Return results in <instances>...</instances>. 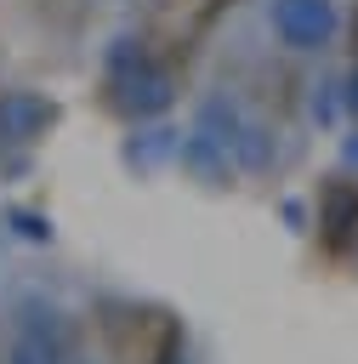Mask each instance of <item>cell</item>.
I'll list each match as a JSON object with an SVG mask.
<instances>
[{"label": "cell", "instance_id": "cell-8", "mask_svg": "<svg viewBox=\"0 0 358 364\" xmlns=\"http://www.w3.org/2000/svg\"><path fill=\"white\" fill-rule=\"evenodd\" d=\"M341 114H347V91H341V80H324L313 91V119L318 125H341Z\"/></svg>", "mask_w": 358, "mask_h": 364}, {"label": "cell", "instance_id": "cell-7", "mask_svg": "<svg viewBox=\"0 0 358 364\" xmlns=\"http://www.w3.org/2000/svg\"><path fill=\"white\" fill-rule=\"evenodd\" d=\"M176 142H182V131H170V125H148V131H136V142H131V165H165V159H176Z\"/></svg>", "mask_w": 358, "mask_h": 364}, {"label": "cell", "instance_id": "cell-2", "mask_svg": "<svg viewBox=\"0 0 358 364\" xmlns=\"http://www.w3.org/2000/svg\"><path fill=\"white\" fill-rule=\"evenodd\" d=\"M170 74L165 68H153V63H136V68H125L119 74V108L125 114H136V119H148V114H165L170 108Z\"/></svg>", "mask_w": 358, "mask_h": 364}, {"label": "cell", "instance_id": "cell-1", "mask_svg": "<svg viewBox=\"0 0 358 364\" xmlns=\"http://www.w3.org/2000/svg\"><path fill=\"white\" fill-rule=\"evenodd\" d=\"M267 23L290 51H318L341 34V6L335 0H273Z\"/></svg>", "mask_w": 358, "mask_h": 364}, {"label": "cell", "instance_id": "cell-9", "mask_svg": "<svg viewBox=\"0 0 358 364\" xmlns=\"http://www.w3.org/2000/svg\"><path fill=\"white\" fill-rule=\"evenodd\" d=\"M11 222H17V233H23V239H45V233H51V228H45L40 216H28V210H11Z\"/></svg>", "mask_w": 358, "mask_h": 364}, {"label": "cell", "instance_id": "cell-4", "mask_svg": "<svg viewBox=\"0 0 358 364\" xmlns=\"http://www.w3.org/2000/svg\"><path fill=\"white\" fill-rule=\"evenodd\" d=\"M45 125H51V102H45L40 91H6V97H0V136L34 142Z\"/></svg>", "mask_w": 358, "mask_h": 364}, {"label": "cell", "instance_id": "cell-6", "mask_svg": "<svg viewBox=\"0 0 358 364\" xmlns=\"http://www.w3.org/2000/svg\"><path fill=\"white\" fill-rule=\"evenodd\" d=\"M193 131L199 136H216L222 148L233 142V131H239V108L227 102V97H205L199 102V114H193Z\"/></svg>", "mask_w": 358, "mask_h": 364}, {"label": "cell", "instance_id": "cell-3", "mask_svg": "<svg viewBox=\"0 0 358 364\" xmlns=\"http://www.w3.org/2000/svg\"><path fill=\"white\" fill-rule=\"evenodd\" d=\"M176 165H182L193 182H205V188H222V182H227V171H233L227 148H222L216 136H199V131H188V136L176 142Z\"/></svg>", "mask_w": 358, "mask_h": 364}, {"label": "cell", "instance_id": "cell-11", "mask_svg": "<svg viewBox=\"0 0 358 364\" xmlns=\"http://www.w3.org/2000/svg\"><path fill=\"white\" fill-rule=\"evenodd\" d=\"M347 108H352V114H358V68H352V74H347Z\"/></svg>", "mask_w": 358, "mask_h": 364}, {"label": "cell", "instance_id": "cell-10", "mask_svg": "<svg viewBox=\"0 0 358 364\" xmlns=\"http://www.w3.org/2000/svg\"><path fill=\"white\" fill-rule=\"evenodd\" d=\"M341 165H347V171H358V131L341 142Z\"/></svg>", "mask_w": 358, "mask_h": 364}, {"label": "cell", "instance_id": "cell-5", "mask_svg": "<svg viewBox=\"0 0 358 364\" xmlns=\"http://www.w3.org/2000/svg\"><path fill=\"white\" fill-rule=\"evenodd\" d=\"M227 159H233L239 171H267V165H273V131L256 125V119H239V131H233V142H227Z\"/></svg>", "mask_w": 358, "mask_h": 364}]
</instances>
